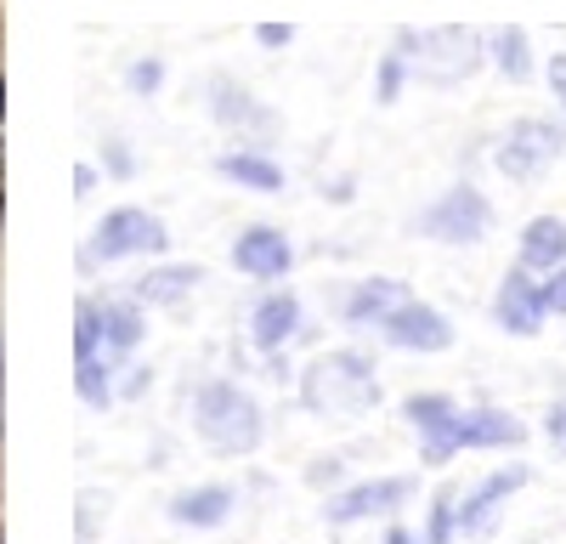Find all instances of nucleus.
<instances>
[{
  "mask_svg": "<svg viewBox=\"0 0 566 544\" xmlns=\"http://www.w3.org/2000/svg\"><path fill=\"white\" fill-rule=\"evenodd\" d=\"M301 402L317 420H357L368 408H380V369H374V357L352 346L317 352L301 375Z\"/></svg>",
  "mask_w": 566,
  "mask_h": 544,
  "instance_id": "nucleus-1",
  "label": "nucleus"
},
{
  "mask_svg": "<svg viewBox=\"0 0 566 544\" xmlns=\"http://www.w3.org/2000/svg\"><path fill=\"white\" fill-rule=\"evenodd\" d=\"M193 431L205 448L227 453V460H244V453L261 448L266 420H261V402L239 380H205L193 391Z\"/></svg>",
  "mask_w": 566,
  "mask_h": 544,
  "instance_id": "nucleus-2",
  "label": "nucleus"
},
{
  "mask_svg": "<svg viewBox=\"0 0 566 544\" xmlns=\"http://www.w3.org/2000/svg\"><path fill=\"white\" fill-rule=\"evenodd\" d=\"M397 52H408L413 80L424 85H459L488 63V34L442 23V29H397Z\"/></svg>",
  "mask_w": 566,
  "mask_h": 544,
  "instance_id": "nucleus-3",
  "label": "nucleus"
},
{
  "mask_svg": "<svg viewBox=\"0 0 566 544\" xmlns=\"http://www.w3.org/2000/svg\"><path fill=\"white\" fill-rule=\"evenodd\" d=\"M170 250V227L154 216V210H142V205H119L108 210L97 227H91V244H85V266L91 261H130V255H165Z\"/></svg>",
  "mask_w": 566,
  "mask_h": 544,
  "instance_id": "nucleus-4",
  "label": "nucleus"
},
{
  "mask_svg": "<svg viewBox=\"0 0 566 544\" xmlns=\"http://www.w3.org/2000/svg\"><path fill=\"white\" fill-rule=\"evenodd\" d=\"M419 233L437 239V244H448V250L482 244V239L493 233V205H488V193L476 188V181H453V188L419 216Z\"/></svg>",
  "mask_w": 566,
  "mask_h": 544,
  "instance_id": "nucleus-5",
  "label": "nucleus"
},
{
  "mask_svg": "<svg viewBox=\"0 0 566 544\" xmlns=\"http://www.w3.org/2000/svg\"><path fill=\"white\" fill-rule=\"evenodd\" d=\"M560 154H566V130H560L555 119H515V125L499 136L493 165H499V176H510V181H533V176H544Z\"/></svg>",
  "mask_w": 566,
  "mask_h": 544,
  "instance_id": "nucleus-6",
  "label": "nucleus"
},
{
  "mask_svg": "<svg viewBox=\"0 0 566 544\" xmlns=\"http://www.w3.org/2000/svg\"><path fill=\"white\" fill-rule=\"evenodd\" d=\"M413 493H419V477H368V482H352L340 493H328L323 499V522L328 527H352V522L391 516V511L408 505Z\"/></svg>",
  "mask_w": 566,
  "mask_h": 544,
  "instance_id": "nucleus-7",
  "label": "nucleus"
},
{
  "mask_svg": "<svg viewBox=\"0 0 566 544\" xmlns=\"http://www.w3.org/2000/svg\"><path fill=\"white\" fill-rule=\"evenodd\" d=\"M527 482H533V471H527V465H504V471L482 477L476 488H470V493L459 499V538H488V533L499 527L504 505H510V499L522 493Z\"/></svg>",
  "mask_w": 566,
  "mask_h": 544,
  "instance_id": "nucleus-8",
  "label": "nucleus"
},
{
  "mask_svg": "<svg viewBox=\"0 0 566 544\" xmlns=\"http://www.w3.org/2000/svg\"><path fill=\"white\" fill-rule=\"evenodd\" d=\"M544 317H549L544 284L533 279L527 266H510L504 279H499V295H493V324H499L504 335H515V341H533V335L544 329Z\"/></svg>",
  "mask_w": 566,
  "mask_h": 544,
  "instance_id": "nucleus-9",
  "label": "nucleus"
},
{
  "mask_svg": "<svg viewBox=\"0 0 566 544\" xmlns=\"http://www.w3.org/2000/svg\"><path fill=\"white\" fill-rule=\"evenodd\" d=\"M459 415H464V408L448 391H413V397H402V420L419 431V460L424 465H448L453 460L448 437H453Z\"/></svg>",
  "mask_w": 566,
  "mask_h": 544,
  "instance_id": "nucleus-10",
  "label": "nucleus"
},
{
  "mask_svg": "<svg viewBox=\"0 0 566 544\" xmlns=\"http://www.w3.org/2000/svg\"><path fill=\"white\" fill-rule=\"evenodd\" d=\"M232 266H239L244 279L272 284V279H283V272L295 266V244H290L283 227H244V233L232 239Z\"/></svg>",
  "mask_w": 566,
  "mask_h": 544,
  "instance_id": "nucleus-11",
  "label": "nucleus"
},
{
  "mask_svg": "<svg viewBox=\"0 0 566 544\" xmlns=\"http://www.w3.org/2000/svg\"><path fill=\"white\" fill-rule=\"evenodd\" d=\"M380 341L397 346V352H448V346H453V324H448L431 301H408L402 312L386 317Z\"/></svg>",
  "mask_w": 566,
  "mask_h": 544,
  "instance_id": "nucleus-12",
  "label": "nucleus"
},
{
  "mask_svg": "<svg viewBox=\"0 0 566 544\" xmlns=\"http://www.w3.org/2000/svg\"><path fill=\"white\" fill-rule=\"evenodd\" d=\"M522 442H527V426L515 420L510 408L482 402V408H464V415H459V426L448 437V453H464V448H522Z\"/></svg>",
  "mask_w": 566,
  "mask_h": 544,
  "instance_id": "nucleus-13",
  "label": "nucleus"
},
{
  "mask_svg": "<svg viewBox=\"0 0 566 544\" xmlns=\"http://www.w3.org/2000/svg\"><path fill=\"white\" fill-rule=\"evenodd\" d=\"M170 522L176 527H193V533H210L221 527L232 511H239V488H227V482H199V488H181L170 493Z\"/></svg>",
  "mask_w": 566,
  "mask_h": 544,
  "instance_id": "nucleus-14",
  "label": "nucleus"
},
{
  "mask_svg": "<svg viewBox=\"0 0 566 544\" xmlns=\"http://www.w3.org/2000/svg\"><path fill=\"white\" fill-rule=\"evenodd\" d=\"M301 335V295L295 290H272V295H261L255 301V312H250V346L255 352H283Z\"/></svg>",
  "mask_w": 566,
  "mask_h": 544,
  "instance_id": "nucleus-15",
  "label": "nucleus"
},
{
  "mask_svg": "<svg viewBox=\"0 0 566 544\" xmlns=\"http://www.w3.org/2000/svg\"><path fill=\"white\" fill-rule=\"evenodd\" d=\"M408 301H413V295H408L402 279H363V284H352V295L340 301V317H346V324H357V329H386V317L402 312Z\"/></svg>",
  "mask_w": 566,
  "mask_h": 544,
  "instance_id": "nucleus-16",
  "label": "nucleus"
},
{
  "mask_svg": "<svg viewBox=\"0 0 566 544\" xmlns=\"http://www.w3.org/2000/svg\"><path fill=\"white\" fill-rule=\"evenodd\" d=\"M97 306H103V357L119 363L148 341V306H142L136 295H108Z\"/></svg>",
  "mask_w": 566,
  "mask_h": 544,
  "instance_id": "nucleus-17",
  "label": "nucleus"
},
{
  "mask_svg": "<svg viewBox=\"0 0 566 544\" xmlns=\"http://www.w3.org/2000/svg\"><path fill=\"white\" fill-rule=\"evenodd\" d=\"M205 284V266L199 261H165V266H148L142 279L130 284V295L142 301V306H176V301H187Z\"/></svg>",
  "mask_w": 566,
  "mask_h": 544,
  "instance_id": "nucleus-18",
  "label": "nucleus"
},
{
  "mask_svg": "<svg viewBox=\"0 0 566 544\" xmlns=\"http://www.w3.org/2000/svg\"><path fill=\"white\" fill-rule=\"evenodd\" d=\"M515 266H527V272L566 266V221L560 216H533L522 227V244H515Z\"/></svg>",
  "mask_w": 566,
  "mask_h": 544,
  "instance_id": "nucleus-19",
  "label": "nucleus"
},
{
  "mask_svg": "<svg viewBox=\"0 0 566 544\" xmlns=\"http://www.w3.org/2000/svg\"><path fill=\"white\" fill-rule=\"evenodd\" d=\"M216 176L239 181V188H250V193H283V165H277V159H266L261 148L221 154V159H216Z\"/></svg>",
  "mask_w": 566,
  "mask_h": 544,
  "instance_id": "nucleus-20",
  "label": "nucleus"
},
{
  "mask_svg": "<svg viewBox=\"0 0 566 544\" xmlns=\"http://www.w3.org/2000/svg\"><path fill=\"white\" fill-rule=\"evenodd\" d=\"M488 63H493L510 85L533 80V45H527V29H522V23L493 29V34H488Z\"/></svg>",
  "mask_w": 566,
  "mask_h": 544,
  "instance_id": "nucleus-21",
  "label": "nucleus"
},
{
  "mask_svg": "<svg viewBox=\"0 0 566 544\" xmlns=\"http://www.w3.org/2000/svg\"><path fill=\"white\" fill-rule=\"evenodd\" d=\"M74 391H80V402L85 408H114V397H119V386H114V357H85V363H74Z\"/></svg>",
  "mask_w": 566,
  "mask_h": 544,
  "instance_id": "nucleus-22",
  "label": "nucleus"
},
{
  "mask_svg": "<svg viewBox=\"0 0 566 544\" xmlns=\"http://www.w3.org/2000/svg\"><path fill=\"white\" fill-rule=\"evenodd\" d=\"M459 482H442L437 493H431V511H424V544H453L459 538Z\"/></svg>",
  "mask_w": 566,
  "mask_h": 544,
  "instance_id": "nucleus-23",
  "label": "nucleus"
},
{
  "mask_svg": "<svg viewBox=\"0 0 566 544\" xmlns=\"http://www.w3.org/2000/svg\"><path fill=\"white\" fill-rule=\"evenodd\" d=\"M216 119L221 125H261V130H272V114L250 97L244 85H227V80L216 85Z\"/></svg>",
  "mask_w": 566,
  "mask_h": 544,
  "instance_id": "nucleus-24",
  "label": "nucleus"
},
{
  "mask_svg": "<svg viewBox=\"0 0 566 544\" xmlns=\"http://www.w3.org/2000/svg\"><path fill=\"white\" fill-rule=\"evenodd\" d=\"M85 357H103V306L97 301L74 306V363H85Z\"/></svg>",
  "mask_w": 566,
  "mask_h": 544,
  "instance_id": "nucleus-25",
  "label": "nucleus"
},
{
  "mask_svg": "<svg viewBox=\"0 0 566 544\" xmlns=\"http://www.w3.org/2000/svg\"><path fill=\"white\" fill-rule=\"evenodd\" d=\"M408 74H413L408 69V52H386L380 57V85H374V103H397V91H402Z\"/></svg>",
  "mask_w": 566,
  "mask_h": 544,
  "instance_id": "nucleus-26",
  "label": "nucleus"
},
{
  "mask_svg": "<svg viewBox=\"0 0 566 544\" xmlns=\"http://www.w3.org/2000/svg\"><path fill=\"white\" fill-rule=\"evenodd\" d=\"M125 85L136 91V97H154V91L165 85V63H159V57H136V63L125 69Z\"/></svg>",
  "mask_w": 566,
  "mask_h": 544,
  "instance_id": "nucleus-27",
  "label": "nucleus"
},
{
  "mask_svg": "<svg viewBox=\"0 0 566 544\" xmlns=\"http://www.w3.org/2000/svg\"><path fill=\"white\" fill-rule=\"evenodd\" d=\"M544 442L566 460V397H555V402L544 408Z\"/></svg>",
  "mask_w": 566,
  "mask_h": 544,
  "instance_id": "nucleus-28",
  "label": "nucleus"
},
{
  "mask_svg": "<svg viewBox=\"0 0 566 544\" xmlns=\"http://www.w3.org/2000/svg\"><path fill=\"white\" fill-rule=\"evenodd\" d=\"M544 306H549L555 317H566V266L544 272Z\"/></svg>",
  "mask_w": 566,
  "mask_h": 544,
  "instance_id": "nucleus-29",
  "label": "nucleus"
},
{
  "mask_svg": "<svg viewBox=\"0 0 566 544\" xmlns=\"http://www.w3.org/2000/svg\"><path fill=\"white\" fill-rule=\"evenodd\" d=\"M306 482H312V488H335V482H340V460H335V453H328V460H312V465H306Z\"/></svg>",
  "mask_w": 566,
  "mask_h": 544,
  "instance_id": "nucleus-30",
  "label": "nucleus"
},
{
  "mask_svg": "<svg viewBox=\"0 0 566 544\" xmlns=\"http://www.w3.org/2000/svg\"><path fill=\"white\" fill-rule=\"evenodd\" d=\"M544 80H549V97H555V103L566 108V52H555V57H549Z\"/></svg>",
  "mask_w": 566,
  "mask_h": 544,
  "instance_id": "nucleus-31",
  "label": "nucleus"
},
{
  "mask_svg": "<svg viewBox=\"0 0 566 544\" xmlns=\"http://www.w3.org/2000/svg\"><path fill=\"white\" fill-rule=\"evenodd\" d=\"M103 159H108V170H114V176H130V170H136V159L125 154L119 136H108V143H103Z\"/></svg>",
  "mask_w": 566,
  "mask_h": 544,
  "instance_id": "nucleus-32",
  "label": "nucleus"
},
{
  "mask_svg": "<svg viewBox=\"0 0 566 544\" xmlns=\"http://www.w3.org/2000/svg\"><path fill=\"white\" fill-rule=\"evenodd\" d=\"M255 40L266 45V52H277V45H290V40H295V23H261Z\"/></svg>",
  "mask_w": 566,
  "mask_h": 544,
  "instance_id": "nucleus-33",
  "label": "nucleus"
},
{
  "mask_svg": "<svg viewBox=\"0 0 566 544\" xmlns=\"http://www.w3.org/2000/svg\"><path fill=\"white\" fill-rule=\"evenodd\" d=\"M148 386H154V369H130V380L119 386V397H142Z\"/></svg>",
  "mask_w": 566,
  "mask_h": 544,
  "instance_id": "nucleus-34",
  "label": "nucleus"
},
{
  "mask_svg": "<svg viewBox=\"0 0 566 544\" xmlns=\"http://www.w3.org/2000/svg\"><path fill=\"white\" fill-rule=\"evenodd\" d=\"M380 544H424V538H419V533H413V527H402V522H391V527H386V538H380Z\"/></svg>",
  "mask_w": 566,
  "mask_h": 544,
  "instance_id": "nucleus-35",
  "label": "nucleus"
},
{
  "mask_svg": "<svg viewBox=\"0 0 566 544\" xmlns=\"http://www.w3.org/2000/svg\"><path fill=\"white\" fill-rule=\"evenodd\" d=\"M91 188H97V170H91V165H74V193H91Z\"/></svg>",
  "mask_w": 566,
  "mask_h": 544,
  "instance_id": "nucleus-36",
  "label": "nucleus"
}]
</instances>
